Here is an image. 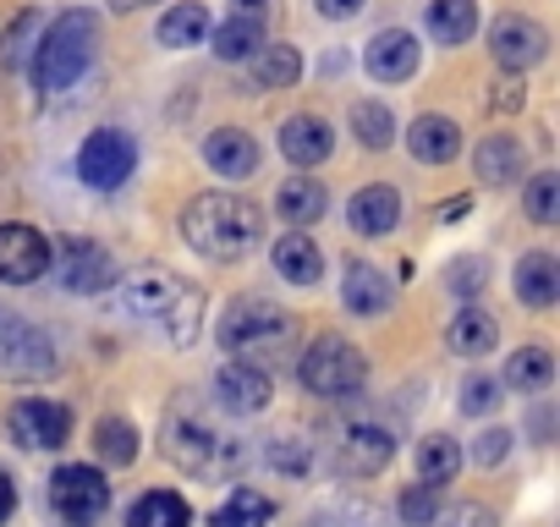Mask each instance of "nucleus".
I'll return each instance as SVG.
<instances>
[{"label": "nucleus", "instance_id": "nucleus-44", "mask_svg": "<svg viewBox=\"0 0 560 527\" xmlns=\"http://www.w3.org/2000/svg\"><path fill=\"white\" fill-rule=\"evenodd\" d=\"M489 105H494V110H522V78H505V83H494Z\"/></svg>", "mask_w": 560, "mask_h": 527}, {"label": "nucleus", "instance_id": "nucleus-34", "mask_svg": "<svg viewBox=\"0 0 560 527\" xmlns=\"http://www.w3.org/2000/svg\"><path fill=\"white\" fill-rule=\"evenodd\" d=\"M94 450H100L105 467H132V461H138V429H132L127 418H100Z\"/></svg>", "mask_w": 560, "mask_h": 527}, {"label": "nucleus", "instance_id": "nucleus-40", "mask_svg": "<svg viewBox=\"0 0 560 527\" xmlns=\"http://www.w3.org/2000/svg\"><path fill=\"white\" fill-rule=\"evenodd\" d=\"M28 34H34V17H18V23L7 28V39H0V67H23V56H28Z\"/></svg>", "mask_w": 560, "mask_h": 527}, {"label": "nucleus", "instance_id": "nucleus-37", "mask_svg": "<svg viewBox=\"0 0 560 527\" xmlns=\"http://www.w3.org/2000/svg\"><path fill=\"white\" fill-rule=\"evenodd\" d=\"M522 203H527V220H533V225H555V220H560V176H555V171H538V176L527 181Z\"/></svg>", "mask_w": 560, "mask_h": 527}, {"label": "nucleus", "instance_id": "nucleus-35", "mask_svg": "<svg viewBox=\"0 0 560 527\" xmlns=\"http://www.w3.org/2000/svg\"><path fill=\"white\" fill-rule=\"evenodd\" d=\"M269 516H275V505L264 500V494H253V489H236L214 516H209V527H269Z\"/></svg>", "mask_w": 560, "mask_h": 527}, {"label": "nucleus", "instance_id": "nucleus-19", "mask_svg": "<svg viewBox=\"0 0 560 527\" xmlns=\"http://www.w3.org/2000/svg\"><path fill=\"white\" fill-rule=\"evenodd\" d=\"M407 149L418 165H451L462 154V127L451 116H418L407 132Z\"/></svg>", "mask_w": 560, "mask_h": 527}, {"label": "nucleus", "instance_id": "nucleus-2", "mask_svg": "<svg viewBox=\"0 0 560 527\" xmlns=\"http://www.w3.org/2000/svg\"><path fill=\"white\" fill-rule=\"evenodd\" d=\"M182 236L192 253L214 258V264H236L258 247L264 236V214L236 198V192H198L187 209H182Z\"/></svg>", "mask_w": 560, "mask_h": 527}, {"label": "nucleus", "instance_id": "nucleus-50", "mask_svg": "<svg viewBox=\"0 0 560 527\" xmlns=\"http://www.w3.org/2000/svg\"><path fill=\"white\" fill-rule=\"evenodd\" d=\"M456 527H472V511H462V516H456Z\"/></svg>", "mask_w": 560, "mask_h": 527}, {"label": "nucleus", "instance_id": "nucleus-23", "mask_svg": "<svg viewBox=\"0 0 560 527\" xmlns=\"http://www.w3.org/2000/svg\"><path fill=\"white\" fill-rule=\"evenodd\" d=\"M330 149H336V132L319 116H292L280 127V154L292 165H319V160H330Z\"/></svg>", "mask_w": 560, "mask_h": 527}, {"label": "nucleus", "instance_id": "nucleus-13", "mask_svg": "<svg viewBox=\"0 0 560 527\" xmlns=\"http://www.w3.org/2000/svg\"><path fill=\"white\" fill-rule=\"evenodd\" d=\"M489 50H494V61H500L505 72H527V67H538V61L549 56V34H544L533 17L505 12V17L489 28Z\"/></svg>", "mask_w": 560, "mask_h": 527}, {"label": "nucleus", "instance_id": "nucleus-24", "mask_svg": "<svg viewBox=\"0 0 560 527\" xmlns=\"http://www.w3.org/2000/svg\"><path fill=\"white\" fill-rule=\"evenodd\" d=\"M522 165H527V154H522V143H516L511 132H494V138H483V143L472 149V171H478L489 187L516 181V176H522Z\"/></svg>", "mask_w": 560, "mask_h": 527}, {"label": "nucleus", "instance_id": "nucleus-39", "mask_svg": "<svg viewBox=\"0 0 560 527\" xmlns=\"http://www.w3.org/2000/svg\"><path fill=\"white\" fill-rule=\"evenodd\" d=\"M494 407H500V385L483 379V374H472V379L462 385V412H467V418H489Z\"/></svg>", "mask_w": 560, "mask_h": 527}, {"label": "nucleus", "instance_id": "nucleus-31", "mask_svg": "<svg viewBox=\"0 0 560 527\" xmlns=\"http://www.w3.org/2000/svg\"><path fill=\"white\" fill-rule=\"evenodd\" d=\"M264 28H269V23H258V17H236V12H231V17L209 34V45H214L220 61H247V56L264 45Z\"/></svg>", "mask_w": 560, "mask_h": 527}, {"label": "nucleus", "instance_id": "nucleus-28", "mask_svg": "<svg viewBox=\"0 0 560 527\" xmlns=\"http://www.w3.org/2000/svg\"><path fill=\"white\" fill-rule=\"evenodd\" d=\"M445 341H451V352H462V358H483V352H494V341H500V325H494L483 308H462V314L451 319Z\"/></svg>", "mask_w": 560, "mask_h": 527}, {"label": "nucleus", "instance_id": "nucleus-12", "mask_svg": "<svg viewBox=\"0 0 560 527\" xmlns=\"http://www.w3.org/2000/svg\"><path fill=\"white\" fill-rule=\"evenodd\" d=\"M7 429L23 450H61L67 434H72V412L61 401H45V396H23L12 412H7Z\"/></svg>", "mask_w": 560, "mask_h": 527}, {"label": "nucleus", "instance_id": "nucleus-6", "mask_svg": "<svg viewBox=\"0 0 560 527\" xmlns=\"http://www.w3.org/2000/svg\"><path fill=\"white\" fill-rule=\"evenodd\" d=\"M298 379H303L314 396H325V401H347V396L363 390L369 363H363V352H358L352 341H341V336H319V341L303 352Z\"/></svg>", "mask_w": 560, "mask_h": 527}, {"label": "nucleus", "instance_id": "nucleus-36", "mask_svg": "<svg viewBox=\"0 0 560 527\" xmlns=\"http://www.w3.org/2000/svg\"><path fill=\"white\" fill-rule=\"evenodd\" d=\"M352 132H358L363 149H390L396 143V116L380 99H363V105H352Z\"/></svg>", "mask_w": 560, "mask_h": 527}, {"label": "nucleus", "instance_id": "nucleus-9", "mask_svg": "<svg viewBox=\"0 0 560 527\" xmlns=\"http://www.w3.org/2000/svg\"><path fill=\"white\" fill-rule=\"evenodd\" d=\"M132 171H138V143H132L121 127H100V132L78 149V176H83L89 187H100V192L121 187Z\"/></svg>", "mask_w": 560, "mask_h": 527}, {"label": "nucleus", "instance_id": "nucleus-49", "mask_svg": "<svg viewBox=\"0 0 560 527\" xmlns=\"http://www.w3.org/2000/svg\"><path fill=\"white\" fill-rule=\"evenodd\" d=\"M308 527H347V522H341V516H314Z\"/></svg>", "mask_w": 560, "mask_h": 527}, {"label": "nucleus", "instance_id": "nucleus-18", "mask_svg": "<svg viewBox=\"0 0 560 527\" xmlns=\"http://www.w3.org/2000/svg\"><path fill=\"white\" fill-rule=\"evenodd\" d=\"M396 220H401V192L385 187V181L363 187V192L347 203V225H352L358 236H385V231H396Z\"/></svg>", "mask_w": 560, "mask_h": 527}, {"label": "nucleus", "instance_id": "nucleus-11", "mask_svg": "<svg viewBox=\"0 0 560 527\" xmlns=\"http://www.w3.org/2000/svg\"><path fill=\"white\" fill-rule=\"evenodd\" d=\"M56 247L45 231L34 225H0V281L7 286H34L39 276H50Z\"/></svg>", "mask_w": 560, "mask_h": 527}, {"label": "nucleus", "instance_id": "nucleus-25", "mask_svg": "<svg viewBox=\"0 0 560 527\" xmlns=\"http://www.w3.org/2000/svg\"><path fill=\"white\" fill-rule=\"evenodd\" d=\"M247 61H253L247 67V89H292L303 78V56L292 45H258Z\"/></svg>", "mask_w": 560, "mask_h": 527}, {"label": "nucleus", "instance_id": "nucleus-38", "mask_svg": "<svg viewBox=\"0 0 560 527\" xmlns=\"http://www.w3.org/2000/svg\"><path fill=\"white\" fill-rule=\"evenodd\" d=\"M264 456H269V467H275V472H298V478L314 467V450H308V440H303V434H275V440L264 445Z\"/></svg>", "mask_w": 560, "mask_h": 527}, {"label": "nucleus", "instance_id": "nucleus-14", "mask_svg": "<svg viewBox=\"0 0 560 527\" xmlns=\"http://www.w3.org/2000/svg\"><path fill=\"white\" fill-rule=\"evenodd\" d=\"M61 286L67 292H105L116 286V258L89 242V236H67L61 242Z\"/></svg>", "mask_w": 560, "mask_h": 527}, {"label": "nucleus", "instance_id": "nucleus-10", "mask_svg": "<svg viewBox=\"0 0 560 527\" xmlns=\"http://www.w3.org/2000/svg\"><path fill=\"white\" fill-rule=\"evenodd\" d=\"M390 456H396V434L374 418L347 423L341 440H336V472L341 478H374V472L390 467Z\"/></svg>", "mask_w": 560, "mask_h": 527}, {"label": "nucleus", "instance_id": "nucleus-29", "mask_svg": "<svg viewBox=\"0 0 560 527\" xmlns=\"http://www.w3.org/2000/svg\"><path fill=\"white\" fill-rule=\"evenodd\" d=\"M505 385L522 390V396L549 390V385H555V358H549V347H516L511 363H505Z\"/></svg>", "mask_w": 560, "mask_h": 527}, {"label": "nucleus", "instance_id": "nucleus-17", "mask_svg": "<svg viewBox=\"0 0 560 527\" xmlns=\"http://www.w3.org/2000/svg\"><path fill=\"white\" fill-rule=\"evenodd\" d=\"M341 303H347V314L374 319V314H385V308L396 303V286L385 281V270H374V264L352 258L347 270H341Z\"/></svg>", "mask_w": 560, "mask_h": 527}, {"label": "nucleus", "instance_id": "nucleus-26", "mask_svg": "<svg viewBox=\"0 0 560 527\" xmlns=\"http://www.w3.org/2000/svg\"><path fill=\"white\" fill-rule=\"evenodd\" d=\"M154 39H160L165 50H192V45L209 39V12L198 7V0H182V7H171V12L160 17Z\"/></svg>", "mask_w": 560, "mask_h": 527}, {"label": "nucleus", "instance_id": "nucleus-45", "mask_svg": "<svg viewBox=\"0 0 560 527\" xmlns=\"http://www.w3.org/2000/svg\"><path fill=\"white\" fill-rule=\"evenodd\" d=\"M314 7H319V17L347 23V17H358V12H363V0H314Z\"/></svg>", "mask_w": 560, "mask_h": 527}, {"label": "nucleus", "instance_id": "nucleus-22", "mask_svg": "<svg viewBox=\"0 0 560 527\" xmlns=\"http://www.w3.org/2000/svg\"><path fill=\"white\" fill-rule=\"evenodd\" d=\"M275 276H280V281H292V286H314V281L325 276V253H319V242L303 236V231H287V236L275 242Z\"/></svg>", "mask_w": 560, "mask_h": 527}, {"label": "nucleus", "instance_id": "nucleus-43", "mask_svg": "<svg viewBox=\"0 0 560 527\" xmlns=\"http://www.w3.org/2000/svg\"><path fill=\"white\" fill-rule=\"evenodd\" d=\"M451 286H456V292H467V286L478 292V286H483V258H462L456 270H451Z\"/></svg>", "mask_w": 560, "mask_h": 527}, {"label": "nucleus", "instance_id": "nucleus-7", "mask_svg": "<svg viewBox=\"0 0 560 527\" xmlns=\"http://www.w3.org/2000/svg\"><path fill=\"white\" fill-rule=\"evenodd\" d=\"M50 374H56V341L34 319L0 308V379L34 385V379H50Z\"/></svg>", "mask_w": 560, "mask_h": 527}, {"label": "nucleus", "instance_id": "nucleus-1", "mask_svg": "<svg viewBox=\"0 0 560 527\" xmlns=\"http://www.w3.org/2000/svg\"><path fill=\"white\" fill-rule=\"evenodd\" d=\"M121 314L154 336H165L171 347H192L203 330V292L171 270H143L132 281H121Z\"/></svg>", "mask_w": 560, "mask_h": 527}, {"label": "nucleus", "instance_id": "nucleus-20", "mask_svg": "<svg viewBox=\"0 0 560 527\" xmlns=\"http://www.w3.org/2000/svg\"><path fill=\"white\" fill-rule=\"evenodd\" d=\"M203 160L220 171V176H253L258 171V143H253V132H242V127H214L209 138H203Z\"/></svg>", "mask_w": 560, "mask_h": 527}, {"label": "nucleus", "instance_id": "nucleus-46", "mask_svg": "<svg viewBox=\"0 0 560 527\" xmlns=\"http://www.w3.org/2000/svg\"><path fill=\"white\" fill-rule=\"evenodd\" d=\"M12 511H18V489H12V472L0 467V522H7Z\"/></svg>", "mask_w": 560, "mask_h": 527}, {"label": "nucleus", "instance_id": "nucleus-32", "mask_svg": "<svg viewBox=\"0 0 560 527\" xmlns=\"http://www.w3.org/2000/svg\"><path fill=\"white\" fill-rule=\"evenodd\" d=\"M456 472H462L456 440H451V434H429V440L418 445V478H423V489H445Z\"/></svg>", "mask_w": 560, "mask_h": 527}, {"label": "nucleus", "instance_id": "nucleus-5", "mask_svg": "<svg viewBox=\"0 0 560 527\" xmlns=\"http://www.w3.org/2000/svg\"><path fill=\"white\" fill-rule=\"evenodd\" d=\"M214 341H220L225 352H236L242 363H253V358H275V352L298 347V319H292L287 308L264 303V297H242V303H231V308L220 314Z\"/></svg>", "mask_w": 560, "mask_h": 527}, {"label": "nucleus", "instance_id": "nucleus-33", "mask_svg": "<svg viewBox=\"0 0 560 527\" xmlns=\"http://www.w3.org/2000/svg\"><path fill=\"white\" fill-rule=\"evenodd\" d=\"M127 527H192V511H187V500H182V494L154 489V494H143V500L132 505Z\"/></svg>", "mask_w": 560, "mask_h": 527}, {"label": "nucleus", "instance_id": "nucleus-30", "mask_svg": "<svg viewBox=\"0 0 560 527\" xmlns=\"http://www.w3.org/2000/svg\"><path fill=\"white\" fill-rule=\"evenodd\" d=\"M472 28H478V0H434V7H429V39L467 45Z\"/></svg>", "mask_w": 560, "mask_h": 527}, {"label": "nucleus", "instance_id": "nucleus-48", "mask_svg": "<svg viewBox=\"0 0 560 527\" xmlns=\"http://www.w3.org/2000/svg\"><path fill=\"white\" fill-rule=\"evenodd\" d=\"M116 12H138V7H149V0H110Z\"/></svg>", "mask_w": 560, "mask_h": 527}, {"label": "nucleus", "instance_id": "nucleus-41", "mask_svg": "<svg viewBox=\"0 0 560 527\" xmlns=\"http://www.w3.org/2000/svg\"><path fill=\"white\" fill-rule=\"evenodd\" d=\"M401 516H407V527H429L434 522V489H407L401 494Z\"/></svg>", "mask_w": 560, "mask_h": 527}, {"label": "nucleus", "instance_id": "nucleus-3", "mask_svg": "<svg viewBox=\"0 0 560 527\" xmlns=\"http://www.w3.org/2000/svg\"><path fill=\"white\" fill-rule=\"evenodd\" d=\"M160 450L182 467V472H192V478H236L242 467H247V445L236 440V434H225V429H214L203 412H192V407H171L165 412V423H160Z\"/></svg>", "mask_w": 560, "mask_h": 527}, {"label": "nucleus", "instance_id": "nucleus-15", "mask_svg": "<svg viewBox=\"0 0 560 527\" xmlns=\"http://www.w3.org/2000/svg\"><path fill=\"white\" fill-rule=\"evenodd\" d=\"M214 407L220 412H231V418H253V412H264L269 407V374L264 368H253V363H225L220 374H214Z\"/></svg>", "mask_w": 560, "mask_h": 527}, {"label": "nucleus", "instance_id": "nucleus-42", "mask_svg": "<svg viewBox=\"0 0 560 527\" xmlns=\"http://www.w3.org/2000/svg\"><path fill=\"white\" fill-rule=\"evenodd\" d=\"M505 450H511V434L505 429H483L478 445H472V461L478 467H494V461H505Z\"/></svg>", "mask_w": 560, "mask_h": 527}, {"label": "nucleus", "instance_id": "nucleus-16", "mask_svg": "<svg viewBox=\"0 0 560 527\" xmlns=\"http://www.w3.org/2000/svg\"><path fill=\"white\" fill-rule=\"evenodd\" d=\"M418 56L423 50H418V39L407 28H380L369 39V50H363V67H369L374 83H407L418 72Z\"/></svg>", "mask_w": 560, "mask_h": 527}, {"label": "nucleus", "instance_id": "nucleus-21", "mask_svg": "<svg viewBox=\"0 0 560 527\" xmlns=\"http://www.w3.org/2000/svg\"><path fill=\"white\" fill-rule=\"evenodd\" d=\"M516 297L527 303V308H555L560 303V258L555 253H527V258H516Z\"/></svg>", "mask_w": 560, "mask_h": 527}, {"label": "nucleus", "instance_id": "nucleus-4", "mask_svg": "<svg viewBox=\"0 0 560 527\" xmlns=\"http://www.w3.org/2000/svg\"><path fill=\"white\" fill-rule=\"evenodd\" d=\"M94 45H100V17L94 12H61L45 34V45L34 50V83L45 94L78 89V78L94 67Z\"/></svg>", "mask_w": 560, "mask_h": 527}, {"label": "nucleus", "instance_id": "nucleus-8", "mask_svg": "<svg viewBox=\"0 0 560 527\" xmlns=\"http://www.w3.org/2000/svg\"><path fill=\"white\" fill-rule=\"evenodd\" d=\"M50 511L61 527H94L105 511H110V483L100 467H83V461H67L50 472Z\"/></svg>", "mask_w": 560, "mask_h": 527}, {"label": "nucleus", "instance_id": "nucleus-27", "mask_svg": "<svg viewBox=\"0 0 560 527\" xmlns=\"http://www.w3.org/2000/svg\"><path fill=\"white\" fill-rule=\"evenodd\" d=\"M325 187L314 181V176H292L287 187L275 192V209H280V220H292V231H303V225H314L319 214H325Z\"/></svg>", "mask_w": 560, "mask_h": 527}, {"label": "nucleus", "instance_id": "nucleus-47", "mask_svg": "<svg viewBox=\"0 0 560 527\" xmlns=\"http://www.w3.org/2000/svg\"><path fill=\"white\" fill-rule=\"evenodd\" d=\"M236 17H258V23H269V0H236Z\"/></svg>", "mask_w": 560, "mask_h": 527}]
</instances>
